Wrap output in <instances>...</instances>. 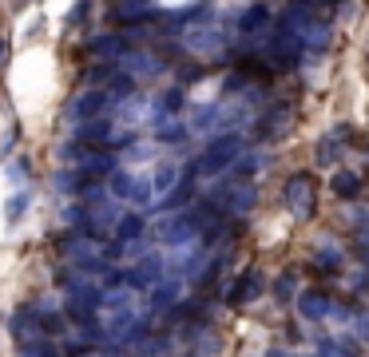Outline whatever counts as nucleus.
<instances>
[{
	"mask_svg": "<svg viewBox=\"0 0 369 357\" xmlns=\"http://www.w3.org/2000/svg\"><path fill=\"white\" fill-rule=\"evenodd\" d=\"M294 286H298V278L286 270L282 278H278V286H274V298H278V302H290V298H294Z\"/></svg>",
	"mask_w": 369,
	"mask_h": 357,
	"instance_id": "f3484780",
	"label": "nucleus"
},
{
	"mask_svg": "<svg viewBox=\"0 0 369 357\" xmlns=\"http://www.w3.org/2000/svg\"><path fill=\"white\" fill-rule=\"evenodd\" d=\"M238 147H243V143H238V136H222V139H215V143H210V151L203 155V163H195V171L215 175L219 167H226V163H231L234 155H238Z\"/></svg>",
	"mask_w": 369,
	"mask_h": 357,
	"instance_id": "f03ea898",
	"label": "nucleus"
},
{
	"mask_svg": "<svg viewBox=\"0 0 369 357\" xmlns=\"http://www.w3.org/2000/svg\"><path fill=\"white\" fill-rule=\"evenodd\" d=\"M286 207L294 210V219H314V207H318V195H314V179H310V175H290V179H286Z\"/></svg>",
	"mask_w": 369,
	"mask_h": 357,
	"instance_id": "f257e3e1",
	"label": "nucleus"
},
{
	"mask_svg": "<svg viewBox=\"0 0 369 357\" xmlns=\"http://www.w3.org/2000/svg\"><path fill=\"white\" fill-rule=\"evenodd\" d=\"M159 108L163 111H179V108H183V92H179V87H171V92L159 99Z\"/></svg>",
	"mask_w": 369,
	"mask_h": 357,
	"instance_id": "412c9836",
	"label": "nucleus"
},
{
	"mask_svg": "<svg viewBox=\"0 0 369 357\" xmlns=\"http://www.w3.org/2000/svg\"><path fill=\"white\" fill-rule=\"evenodd\" d=\"M159 139H163V143H183V139H187V131H183L179 124H171V127L163 124V127H159Z\"/></svg>",
	"mask_w": 369,
	"mask_h": 357,
	"instance_id": "aec40b11",
	"label": "nucleus"
},
{
	"mask_svg": "<svg viewBox=\"0 0 369 357\" xmlns=\"http://www.w3.org/2000/svg\"><path fill=\"white\" fill-rule=\"evenodd\" d=\"M195 234V219L191 214H171L163 222V242H187Z\"/></svg>",
	"mask_w": 369,
	"mask_h": 357,
	"instance_id": "0eeeda50",
	"label": "nucleus"
},
{
	"mask_svg": "<svg viewBox=\"0 0 369 357\" xmlns=\"http://www.w3.org/2000/svg\"><path fill=\"white\" fill-rule=\"evenodd\" d=\"M36 330H44L48 337H56V333L68 330V321H64V314H40V318H36Z\"/></svg>",
	"mask_w": 369,
	"mask_h": 357,
	"instance_id": "2eb2a0df",
	"label": "nucleus"
},
{
	"mask_svg": "<svg viewBox=\"0 0 369 357\" xmlns=\"http://www.w3.org/2000/svg\"><path fill=\"white\" fill-rule=\"evenodd\" d=\"M24 357H56V349H52L48 342H40V345H28Z\"/></svg>",
	"mask_w": 369,
	"mask_h": 357,
	"instance_id": "b1692460",
	"label": "nucleus"
},
{
	"mask_svg": "<svg viewBox=\"0 0 369 357\" xmlns=\"http://www.w3.org/2000/svg\"><path fill=\"white\" fill-rule=\"evenodd\" d=\"M175 183H179V171H175L171 163H167V167H159V175H155V187H159V191H171Z\"/></svg>",
	"mask_w": 369,
	"mask_h": 357,
	"instance_id": "6ab92c4d",
	"label": "nucleus"
},
{
	"mask_svg": "<svg viewBox=\"0 0 369 357\" xmlns=\"http://www.w3.org/2000/svg\"><path fill=\"white\" fill-rule=\"evenodd\" d=\"M286 119H290V108H270V111L259 119V136H262V139H278V136L286 131V127H282Z\"/></svg>",
	"mask_w": 369,
	"mask_h": 357,
	"instance_id": "1a4fd4ad",
	"label": "nucleus"
},
{
	"mask_svg": "<svg viewBox=\"0 0 369 357\" xmlns=\"http://www.w3.org/2000/svg\"><path fill=\"white\" fill-rule=\"evenodd\" d=\"M127 290H147V286H155L159 282V258H143L136 266V270H127Z\"/></svg>",
	"mask_w": 369,
	"mask_h": 357,
	"instance_id": "423d86ee",
	"label": "nucleus"
},
{
	"mask_svg": "<svg viewBox=\"0 0 369 357\" xmlns=\"http://www.w3.org/2000/svg\"><path fill=\"white\" fill-rule=\"evenodd\" d=\"M8 52H13V48H8V36H0V68L8 64Z\"/></svg>",
	"mask_w": 369,
	"mask_h": 357,
	"instance_id": "393cba45",
	"label": "nucleus"
},
{
	"mask_svg": "<svg viewBox=\"0 0 369 357\" xmlns=\"http://www.w3.org/2000/svg\"><path fill=\"white\" fill-rule=\"evenodd\" d=\"M191 191H195V175H183V179H179V183L171 187V198H163V210L183 207L187 198H191Z\"/></svg>",
	"mask_w": 369,
	"mask_h": 357,
	"instance_id": "f8f14e48",
	"label": "nucleus"
},
{
	"mask_svg": "<svg viewBox=\"0 0 369 357\" xmlns=\"http://www.w3.org/2000/svg\"><path fill=\"white\" fill-rule=\"evenodd\" d=\"M361 187H366V183H361V175H357V171H338L330 179V191L338 198H357V195H361Z\"/></svg>",
	"mask_w": 369,
	"mask_h": 357,
	"instance_id": "6e6552de",
	"label": "nucleus"
},
{
	"mask_svg": "<svg viewBox=\"0 0 369 357\" xmlns=\"http://www.w3.org/2000/svg\"><path fill=\"white\" fill-rule=\"evenodd\" d=\"M266 357H286V354H282V349H270V354H266Z\"/></svg>",
	"mask_w": 369,
	"mask_h": 357,
	"instance_id": "a878e982",
	"label": "nucleus"
},
{
	"mask_svg": "<svg viewBox=\"0 0 369 357\" xmlns=\"http://www.w3.org/2000/svg\"><path fill=\"white\" fill-rule=\"evenodd\" d=\"M266 20H270V16H266V8H262V4H254V8H250V13L243 16V32H250V28L266 24Z\"/></svg>",
	"mask_w": 369,
	"mask_h": 357,
	"instance_id": "a211bd4d",
	"label": "nucleus"
},
{
	"mask_svg": "<svg viewBox=\"0 0 369 357\" xmlns=\"http://www.w3.org/2000/svg\"><path fill=\"white\" fill-rule=\"evenodd\" d=\"M87 13H92V0H80V4H75L72 13H68V28H72V24H80V20H84Z\"/></svg>",
	"mask_w": 369,
	"mask_h": 357,
	"instance_id": "5701e85b",
	"label": "nucleus"
},
{
	"mask_svg": "<svg viewBox=\"0 0 369 357\" xmlns=\"http://www.w3.org/2000/svg\"><path fill=\"white\" fill-rule=\"evenodd\" d=\"M338 151H342V143H338L333 136L318 139V147H314V163H318V167H330V163H338Z\"/></svg>",
	"mask_w": 369,
	"mask_h": 357,
	"instance_id": "ddd939ff",
	"label": "nucleus"
},
{
	"mask_svg": "<svg viewBox=\"0 0 369 357\" xmlns=\"http://www.w3.org/2000/svg\"><path fill=\"white\" fill-rule=\"evenodd\" d=\"M103 108H108V92H87L84 99H75L72 115H75V119H96Z\"/></svg>",
	"mask_w": 369,
	"mask_h": 357,
	"instance_id": "9d476101",
	"label": "nucleus"
},
{
	"mask_svg": "<svg viewBox=\"0 0 369 357\" xmlns=\"http://www.w3.org/2000/svg\"><path fill=\"white\" fill-rule=\"evenodd\" d=\"M175 298H179V282H155V294H151V306L155 309H163V306H171Z\"/></svg>",
	"mask_w": 369,
	"mask_h": 357,
	"instance_id": "4468645a",
	"label": "nucleus"
},
{
	"mask_svg": "<svg viewBox=\"0 0 369 357\" xmlns=\"http://www.w3.org/2000/svg\"><path fill=\"white\" fill-rule=\"evenodd\" d=\"M143 231H147L143 214H123V219H120V226H115L120 242H136V238H143Z\"/></svg>",
	"mask_w": 369,
	"mask_h": 357,
	"instance_id": "9b49d317",
	"label": "nucleus"
},
{
	"mask_svg": "<svg viewBox=\"0 0 369 357\" xmlns=\"http://www.w3.org/2000/svg\"><path fill=\"white\" fill-rule=\"evenodd\" d=\"M314 262H318L321 270H330V274H338V270H342V254H338L333 247H321L318 254H314Z\"/></svg>",
	"mask_w": 369,
	"mask_h": 357,
	"instance_id": "dca6fc26",
	"label": "nucleus"
},
{
	"mask_svg": "<svg viewBox=\"0 0 369 357\" xmlns=\"http://www.w3.org/2000/svg\"><path fill=\"white\" fill-rule=\"evenodd\" d=\"M111 187H115V195H131V179L123 171H111Z\"/></svg>",
	"mask_w": 369,
	"mask_h": 357,
	"instance_id": "4be33fe9",
	"label": "nucleus"
},
{
	"mask_svg": "<svg viewBox=\"0 0 369 357\" xmlns=\"http://www.w3.org/2000/svg\"><path fill=\"white\" fill-rule=\"evenodd\" d=\"M262 294V274L259 270H246L238 282H234V290L226 294V302L231 306H246V302H254V298Z\"/></svg>",
	"mask_w": 369,
	"mask_h": 357,
	"instance_id": "7ed1b4c3",
	"label": "nucleus"
},
{
	"mask_svg": "<svg viewBox=\"0 0 369 357\" xmlns=\"http://www.w3.org/2000/svg\"><path fill=\"white\" fill-rule=\"evenodd\" d=\"M111 139V124L108 119H84V127H75V143L80 147H99Z\"/></svg>",
	"mask_w": 369,
	"mask_h": 357,
	"instance_id": "39448f33",
	"label": "nucleus"
},
{
	"mask_svg": "<svg viewBox=\"0 0 369 357\" xmlns=\"http://www.w3.org/2000/svg\"><path fill=\"white\" fill-rule=\"evenodd\" d=\"M298 314L310 321H321L326 314H330V298H326V290H302L298 294Z\"/></svg>",
	"mask_w": 369,
	"mask_h": 357,
	"instance_id": "20e7f679",
	"label": "nucleus"
}]
</instances>
